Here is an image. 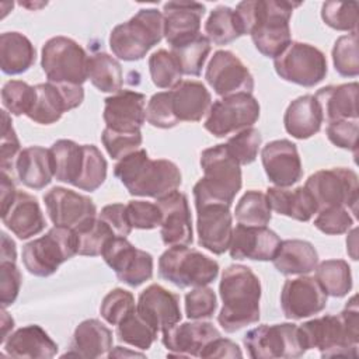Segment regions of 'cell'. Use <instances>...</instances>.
I'll list each match as a JSON object with an SVG mask.
<instances>
[{
    "label": "cell",
    "mask_w": 359,
    "mask_h": 359,
    "mask_svg": "<svg viewBox=\"0 0 359 359\" xmlns=\"http://www.w3.org/2000/svg\"><path fill=\"white\" fill-rule=\"evenodd\" d=\"M299 6L286 0H247L236 6L234 17L241 36L250 35L261 55L275 59L292 42L289 21Z\"/></svg>",
    "instance_id": "1"
},
{
    "label": "cell",
    "mask_w": 359,
    "mask_h": 359,
    "mask_svg": "<svg viewBox=\"0 0 359 359\" xmlns=\"http://www.w3.org/2000/svg\"><path fill=\"white\" fill-rule=\"evenodd\" d=\"M261 280L254 271L241 264L229 265L220 278L222 309L217 323L226 332H236L259 320Z\"/></svg>",
    "instance_id": "2"
},
{
    "label": "cell",
    "mask_w": 359,
    "mask_h": 359,
    "mask_svg": "<svg viewBox=\"0 0 359 359\" xmlns=\"http://www.w3.org/2000/svg\"><path fill=\"white\" fill-rule=\"evenodd\" d=\"M306 349H318L323 358L356 356L359 344V310L352 296L339 314H325L299 325Z\"/></svg>",
    "instance_id": "3"
},
{
    "label": "cell",
    "mask_w": 359,
    "mask_h": 359,
    "mask_svg": "<svg viewBox=\"0 0 359 359\" xmlns=\"http://www.w3.org/2000/svg\"><path fill=\"white\" fill-rule=\"evenodd\" d=\"M114 175L133 196L158 199L180 188L182 175L178 165L167 158L151 160L144 149L122 157Z\"/></svg>",
    "instance_id": "4"
},
{
    "label": "cell",
    "mask_w": 359,
    "mask_h": 359,
    "mask_svg": "<svg viewBox=\"0 0 359 359\" xmlns=\"http://www.w3.org/2000/svg\"><path fill=\"white\" fill-rule=\"evenodd\" d=\"M203 177L194 185L195 203H233L243 187L241 165L231 157L224 143L205 149L199 160Z\"/></svg>",
    "instance_id": "5"
},
{
    "label": "cell",
    "mask_w": 359,
    "mask_h": 359,
    "mask_svg": "<svg viewBox=\"0 0 359 359\" xmlns=\"http://www.w3.org/2000/svg\"><path fill=\"white\" fill-rule=\"evenodd\" d=\"M164 38L163 13L154 7L140 8L126 22L118 24L109 34V48L121 60L135 62Z\"/></svg>",
    "instance_id": "6"
},
{
    "label": "cell",
    "mask_w": 359,
    "mask_h": 359,
    "mask_svg": "<svg viewBox=\"0 0 359 359\" xmlns=\"http://www.w3.org/2000/svg\"><path fill=\"white\" fill-rule=\"evenodd\" d=\"M219 269L217 261L188 245L168 247L158 258L160 278L180 289L206 286L217 278Z\"/></svg>",
    "instance_id": "7"
},
{
    "label": "cell",
    "mask_w": 359,
    "mask_h": 359,
    "mask_svg": "<svg viewBox=\"0 0 359 359\" xmlns=\"http://www.w3.org/2000/svg\"><path fill=\"white\" fill-rule=\"evenodd\" d=\"M79 237L73 229L53 226L38 238L22 247V264L25 269L38 278L53 275L67 259L77 255Z\"/></svg>",
    "instance_id": "8"
},
{
    "label": "cell",
    "mask_w": 359,
    "mask_h": 359,
    "mask_svg": "<svg viewBox=\"0 0 359 359\" xmlns=\"http://www.w3.org/2000/svg\"><path fill=\"white\" fill-rule=\"evenodd\" d=\"M41 67L50 83L83 86L88 80V56L72 38L57 35L48 39L41 50Z\"/></svg>",
    "instance_id": "9"
},
{
    "label": "cell",
    "mask_w": 359,
    "mask_h": 359,
    "mask_svg": "<svg viewBox=\"0 0 359 359\" xmlns=\"http://www.w3.org/2000/svg\"><path fill=\"white\" fill-rule=\"evenodd\" d=\"M244 346L252 359H294L307 349L297 324H261L244 335Z\"/></svg>",
    "instance_id": "10"
},
{
    "label": "cell",
    "mask_w": 359,
    "mask_h": 359,
    "mask_svg": "<svg viewBox=\"0 0 359 359\" xmlns=\"http://www.w3.org/2000/svg\"><path fill=\"white\" fill-rule=\"evenodd\" d=\"M273 67L282 80L309 88L321 83L328 72L325 55L314 45L297 41L273 59Z\"/></svg>",
    "instance_id": "11"
},
{
    "label": "cell",
    "mask_w": 359,
    "mask_h": 359,
    "mask_svg": "<svg viewBox=\"0 0 359 359\" xmlns=\"http://www.w3.org/2000/svg\"><path fill=\"white\" fill-rule=\"evenodd\" d=\"M314 198L318 210L331 206H344L356 212L359 198L358 174L345 167H334L313 172L304 182Z\"/></svg>",
    "instance_id": "12"
},
{
    "label": "cell",
    "mask_w": 359,
    "mask_h": 359,
    "mask_svg": "<svg viewBox=\"0 0 359 359\" xmlns=\"http://www.w3.org/2000/svg\"><path fill=\"white\" fill-rule=\"evenodd\" d=\"M259 102L252 94L241 93L212 102L203 128L215 137H224L251 128L259 118Z\"/></svg>",
    "instance_id": "13"
},
{
    "label": "cell",
    "mask_w": 359,
    "mask_h": 359,
    "mask_svg": "<svg viewBox=\"0 0 359 359\" xmlns=\"http://www.w3.org/2000/svg\"><path fill=\"white\" fill-rule=\"evenodd\" d=\"M101 255L116 278L130 287H137L153 276V255L135 247L126 237H112Z\"/></svg>",
    "instance_id": "14"
},
{
    "label": "cell",
    "mask_w": 359,
    "mask_h": 359,
    "mask_svg": "<svg viewBox=\"0 0 359 359\" xmlns=\"http://www.w3.org/2000/svg\"><path fill=\"white\" fill-rule=\"evenodd\" d=\"M205 80L219 97H229L234 94H252L254 76L243 60L231 50H216L210 57Z\"/></svg>",
    "instance_id": "15"
},
{
    "label": "cell",
    "mask_w": 359,
    "mask_h": 359,
    "mask_svg": "<svg viewBox=\"0 0 359 359\" xmlns=\"http://www.w3.org/2000/svg\"><path fill=\"white\" fill-rule=\"evenodd\" d=\"M198 244L215 255L229 251L233 234L230 205L222 202L195 203Z\"/></svg>",
    "instance_id": "16"
},
{
    "label": "cell",
    "mask_w": 359,
    "mask_h": 359,
    "mask_svg": "<svg viewBox=\"0 0 359 359\" xmlns=\"http://www.w3.org/2000/svg\"><path fill=\"white\" fill-rule=\"evenodd\" d=\"M36 100L27 116L39 125L56 123L65 112L81 105L84 100L83 86L39 83L35 86Z\"/></svg>",
    "instance_id": "17"
},
{
    "label": "cell",
    "mask_w": 359,
    "mask_h": 359,
    "mask_svg": "<svg viewBox=\"0 0 359 359\" xmlns=\"http://www.w3.org/2000/svg\"><path fill=\"white\" fill-rule=\"evenodd\" d=\"M327 294L314 276L299 275L286 279L280 292V309L289 320H303L321 313Z\"/></svg>",
    "instance_id": "18"
},
{
    "label": "cell",
    "mask_w": 359,
    "mask_h": 359,
    "mask_svg": "<svg viewBox=\"0 0 359 359\" xmlns=\"http://www.w3.org/2000/svg\"><path fill=\"white\" fill-rule=\"evenodd\" d=\"M46 213L55 226L77 229L91 217H95L97 206L87 195L65 187H53L43 195Z\"/></svg>",
    "instance_id": "19"
},
{
    "label": "cell",
    "mask_w": 359,
    "mask_h": 359,
    "mask_svg": "<svg viewBox=\"0 0 359 359\" xmlns=\"http://www.w3.org/2000/svg\"><path fill=\"white\" fill-rule=\"evenodd\" d=\"M261 163L273 187L289 188L303 177V165L297 146L287 139L268 142L261 150Z\"/></svg>",
    "instance_id": "20"
},
{
    "label": "cell",
    "mask_w": 359,
    "mask_h": 359,
    "mask_svg": "<svg viewBox=\"0 0 359 359\" xmlns=\"http://www.w3.org/2000/svg\"><path fill=\"white\" fill-rule=\"evenodd\" d=\"M156 203L163 213L160 236L164 245H191L194 241V234L187 195L175 189L156 199Z\"/></svg>",
    "instance_id": "21"
},
{
    "label": "cell",
    "mask_w": 359,
    "mask_h": 359,
    "mask_svg": "<svg viewBox=\"0 0 359 359\" xmlns=\"http://www.w3.org/2000/svg\"><path fill=\"white\" fill-rule=\"evenodd\" d=\"M136 311L157 332H164L182 318L180 296L157 283L140 292L136 302Z\"/></svg>",
    "instance_id": "22"
},
{
    "label": "cell",
    "mask_w": 359,
    "mask_h": 359,
    "mask_svg": "<svg viewBox=\"0 0 359 359\" xmlns=\"http://www.w3.org/2000/svg\"><path fill=\"white\" fill-rule=\"evenodd\" d=\"M205 6L196 1H168L163 6L164 38L170 48L184 45L201 35Z\"/></svg>",
    "instance_id": "23"
},
{
    "label": "cell",
    "mask_w": 359,
    "mask_h": 359,
    "mask_svg": "<svg viewBox=\"0 0 359 359\" xmlns=\"http://www.w3.org/2000/svg\"><path fill=\"white\" fill-rule=\"evenodd\" d=\"M105 128L121 132L140 130L146 122V95L133 90H121L104 100Z\"/></svg>",
    "instance_id": "24"
},
{
    "label": "cell",
    "mask_w": 359,
    "mask_h": 359,
    "mask_svg": "<svg viewBox=\"0 0 359 359\" xmlns=\"http://www.w3.org/2000/svg\"><path fill=\"white\" fill-rule=\"evenodd\" d=\"M279 244V236L266 226L237 224L233 227L229 252L233 259L272 261Z\"/></svg>",
    "instance_id": "25"
},
{
    "label": "cell",
    "mask_w": 359,
    "mask_h": 359,
    "mask_svg": "<svg viewBox=\"0 0 359 359\" xmlns=\"http://www.w3.org/2000/svg\"><path fill=\"white\" fill-rule=\"evenodd\" d=\"M161 334V342L170 356L195 358H199L201 351L212 339L220 337V331L212 323L203 320L178 323Z\"/></svg>",
    "instance_id": "26"
},
{
    "label": "cell",
    "mask_w": 359,
    "mask_h": 359,
    "mask_svg": "<svg viewBox=\"0 0 359 359\" xmlns=\"http://www.w3.org/2000/svg\"><path fill=\"white\" fill-rule=\"evenodd\" d=\"M1 222L20 240L42 233L46 226L38 199L24 191H18L11 206L1 213Z\"/></svg>",
    "instance_id": "27"
},
{
    "label": "cell",
    "mask_w": 359,
    "mask_h": 359,
    "mask_svg": "<svg viewBox=\"0 0 359 359\" xmlns=\"http://www.w3.org/2000/svg\"><path fill=\"white\" fill-rule=\"evenodd\" d=\"M1 345L8 356L18 359H49L59 351L57 344L38 324L15 330Z\"/></svg>",
    "instance_id": "28"
},
{
    "label": "cell",
    "mask_w": 359,
    "mask_h": 359,
    "mask_svg": "<svg viewBox=\"0 0 359 359\" xmlns=\"http://www.w3.org/2000/svg\"><path fill=\"white\" fill-rule=\"evenodd\" d=\"M112 331L97 318L81 321L72 337L69 351L65 356L95 359L109 353L112 349Z\"/></svg>",
    "instance_id": "29"
},
{
    "label": "cell",
    "mask_w": 359,
    "mask_h": 359,
    "mask_svg": "<svg viewBox=\"0 0 359 359\" xmlns=\"http://www.w3.org/2000/svg\"><path fill=\"white\" fill-rule=\"evenodd\" d=\"M323 121V109L314 94H306L294 98L283 114L285 130L299 140L317 135L321 129Z\"/></svg>",
    "instance_id": "30"
},
{
    "label": "cell",
    "mask_w": 359,
    "mask_h": 359,
    "mask_svg": "<svg viewBox=\"0 0 359 359\" xmlns=\"http://www.w3.org/2000/svg\"><path fill=\"white\" fill-rule=\"evenodd\" d=\"M168 91L174 115L180 122L201 121L212 105V95L201 81L182 80Z\"/></svg>",
    "instance_id": "31"
},
{
    "label": "cell",
    "mask_w": 359,
    "mask_h": 359,
    "mask_svg": "<svg viewBox=\"0 0 359 359\" xmlns=\"http://www.w3.org/2000/svg\"><path fill=\"white\" fill-rule=\"evenodd\" d=\"M14 170L18 180L27 188L35 191L43 189L55 177L50 150L42 146L22 149L14 163Z\"/></svg>",
    "instance_id": "32"
},
{
    "label": "cell",
    "mask_w": 359,
    "mask_h": 359,
    "mask_svg": "<svg viewBox=\"0 0 359 359\" xmlns=\"http://www.w3.org/2000/svg\"><path fill=\"white\" fill-rule=\"evenodd\" d=\"M265 195L273 212L293 220L309 222L318 212L314 198L304 185L293 189L285 187H269Z\"/></svg>",
    "instance_id": "33"
},
{
    "label": "cell",
    "mask_w": 359,
    "mask_h": 359,
    "mask_svg": "<svg viewBox=\"0 0 359 359\" xmlns=\"http://www.w3.org/2000/svg\"><path fill=\"white\" fill-rule=\"evenodd\" d=\"M272 264L279 273L286 276L307 275L316 269L318 252L310 241L299 238L280 240Z\"/></svg>",
    "instance_id": "34"
},
{
    "label": "cell",
    "mask_w": 359,
    "mask_h": 359,
    "mask_svg": "<svg viewBox=\"0 0 359 359\" xmlns=\"http://www.w3.org/2000/svg\"><path fill=\"white\" fill-rule=\"evenodd\" d=\"M358 90L356 81L327 86L314 94L318 100L324 119L330 122L358 119Z\"/></svg>",
    "instance_id": "35"
},
{
    "label": "cell",
    "mask_w": 359,
    "mask_h": 359,
    "mask_svg": "<svg viewBox=\"0 0 359 359\" xmlns=\"http://www.w3.org/2000/svg\"><path fill=\"white\" fill-rule=\"evenodd\" d=\"M35 59V48L24 34L10 31L0 35V67L4 74L25 73L32 67Z\"/></svg>",
    "instance_id": "36"
},
{
    "label": "cell",
    "mask_w": 359,
    "mask_h": 359,
    "mask_svg": "<svg viewBox=\"0 0 359 359\" xmlns=\"http://www.w3.org/2000/svg\"><path fill=\"white\" fill-rule=\"evenodd\" d=\"M49 150L52 154L55 178L60 182L74 185L83 168V144L70 139H59Z\"/></svg>",
    "instance_id": "37"
},
{
    "label": "cell",
    "mask_w": 359,
    "mask_h": 359,
    "mask_svg": "<svg viewBox=\"0 0 359 359\" xmlns=\"http://www.w3.org/2000/svg\"><path fill=\"white\" fill-rule=\"evenodd\" d=\"M88 80L101 93H119L123 86L119 60L105 52L88 56Z\"/></svg>",
    "instance_id": "38"
},
{
    "label": "cell",
    "mask_w": 359,
    "mask_h": 359,
    "mask_svg": "<svg viewBox=\"0 0 359 359\" xmlns=\"http://www.w3.org/2000/svg\"><path fill=\"white\" fill-rule=\"evenodd\" d=\"M314 278L327 296L344 297L352 290L351 266L344 259H325L316 266Z\"/></svg>",
    "instance_id": "39"
},
{
    "label": "cell",
    "mask_w": 359,
    "mask_h": 359,
    "mask_svg": "<svg viewBox=\"0 0 359 359\" xmlns=\"http://www.w3.org/2000/svg\"><path fill=\"white\" fill-rule=\"evenodd\" d=\"M234 216L238 224L266 226L272 217V209L264 192L257 189L247 191L237 202Z\"/></svg>",
    "instance_id": "40"
},
{
    "label": "cell",
    "mask_w": 359,
    "mask_h": 359,
    "mask_svg": "<svg viewBox=\"0 0 359 359\" xmlns=\"http://www.w3.org/2000/svg\"><path fill=\"white\" fill-rule=\"evenodd\" d=\"M74 231L79 237L77 254L86 257L101 255L107 243L115 237L111 227L102 222L98 215L80 224L77 229H74Z\"/></svg>",
    "instance_id": "41"
},
{
    "label": "cell",
    "mask_w": 359,
    "mask_h": 359,
    "mask_svg": "<svg viewBox=\"0 0 359 359\" xmlns=\"http://www.w3.org/2000/svg\"><path fill=\"white\" fill-rule=\"evenodd\" d=\"M205 36L210 43L222 46L241 36L236 22L234 10L229 6H217L213 8L205 22Z\"/></svg>",
    "instance_id": "42"
},
{
    "label": "cell",
    "mask_w": 359,
    "mask_h": 359,
    "mask_svg": "<svg viewBox=\"0 0 359 359\" xmlns=\"http://www.w3.org/2000/svg\"><path fill=\"white\" fill-rule=\"evenodd\" d=\"M212 43L205 35H198L195 39L174 46L170 49L171 55L178 63V67L182 74L187 76H199L202 67L210 53Z\"/></svg>",
    "instance_id": "43"
},
{
    "label": "cell",
    "mask_w": 359,
    "mask_h": 359,
    "mask_svg": "<svg viewBox=\"0 0 359 359\" xmlns=\"http://www.w3.org/2000/svg\"><path fill=\"white\" fill-rule=\"evenodd\" d=\"M157 334L158 332L139 316L136 309L123 317L116 325L118 339L140 351L150 349L153 342L157 339Z\"/></svg>",
    "instance_id": "44"
},
{
    "label": "cell",
    "mask_w": 359,
    "mask_h": 359,
    "mask_svg": "<svg viewBox=\"0 0 359 359\" xmlns=\"http://www.w3.org/2000/svg\"><path fill=\"white\" fill-rule=\"evenodd\" d=\"M83 168L79 180L73 187L86 192H94L107 180L108 164L100 149L94 144H83Z\"/></svg>",
    "instance_id": "45"
},
{
    "label": "cell",
    "mask_w": 359,
    "mask_h": 359,
    "mask_svg": "<svg viewBox=\"0 0 359 359\" xmlns=\"http://www.w3.org/2000/svg\"><path fill=\"white\" fill-rule=\"evenodd\" d=\"M36 100L35 86L22 80H8L1 88L3 108L14 116L25 115L32 109Z\"/></svg>",
    "instance_id": "46"
},
{
    "label": "cell",
    "mask_w": 359,
    "mask_h": 359,
    "mask_svg": "<svg viewBox=\"0 0 359 359\" xmlns=\"http://www.w3.org/2000/svg\"><path fill=\"white\" fill-rule=\"evenodd\" d=\"M149 72L156 87L171 90L182 81V73L170 50L158 49L149 57Z\"/></svg>",
    "instance_id": "47"
},
{
    "label": "cell",
    "mask_w": 359,
    "mask_h": 359,
    "mask_svg": "<svg viewBox=\"0 0 359 359\" xmlns=\"http://www.w3.org/2000/svg\"><path fill=\"white\" fill-rule=\"evenodd\" d=\"M332 63L335 72L342 77H356L359 74L358 31L339 36L332 46Z\"/></svg>",
    "instance_id": "48"
},
{
    "label": "cell",
    "mask_w": 359,
    "mask_h": 359,
    "mask_svg": "<svg viewBox=\"0 0 359 359\" xmlns=\"http://www.w3.org/2000/svg\"><path fill=\"white\" fill-rule=\"evenodd\" d=\"M261 143V132L257 128L251 126L236 132L231 137H229L224 144L231 157L240 165H248L257 160Z\"/></svg>",
    "instance_id": "49"
},
{
    "label": "cell",
    "mask_w": 359,
    "mask_h": 359,
    "mask_svg": "<svg viewBox=\"0 0 359 359\" xmlns=\"http://www.w3.org/2000/svg\"><path fill=\"white\" fill-rule=\"evenodd\" d=\"M321 18L332 29L356 32L358 3L355 1H325L321 6Z\"/></svg>",
    "instance_id": "50"
},
{
    "label": "cell",
    "mask_w": 359,
    "mask_h": 359,
    "mask_svg": "<svg viewBox=\"0 0 359 359\" xmlns=\"http://www.w3.org/2000/svg\"><path fill=\"white\" fill-rule=\"evenodd\" d=\"M136 309L135 297L129 290L115 287L109 290L100 306L101 317L111 325H118L119 321Z\"/></svg>",
    "instance_id": "51"
},
{
    "label": "cell",
    "mask_w": 359,
    "mask_h": 359,
    "mask_svg": "<svg viewBox=\"0 0 359 359\" xmlns=\"http://www.w3.org/2000/svg\"><path fill=\"white\" fill-rule=\"evenodd\" d=\"M101 142L109 157H112L114 160H121L122 157L140 149L143 143V136L142 130L121 132L104 128L101 133Z\"/></svg>",
    "instance_id": "52"
},
{
    "label": "cell",
    "mask_w": 359,
    "mask_h": 359,
    "mask_svg": "<svg viewBox=\"0 0 359 359\" xmlns=\"http://www.w3.org/2000/svg\"><path fill=\"white\" fill-rule=\"evenodd\" d=\"M217 309V297L212 287H192L185 294V314L189 320L210 318Z\"/></svg>",
    "instance_id": "53"
},
{
    "label": "cell",
    "mask_w": 359,
    "mask_h": 359,
    "mask_svg": "<svg viewBox=\"0 0 359 359\" xmlns=\"http://www.w3.org/2000/svg\"><path fill=\"white\" fill-rule=\"evenodd\" d=\"M314 227L324 234L338 236L349 231L353 226L351 210L344 206L324 208L317 212L314 217Z\"/></svg>",
    "instance_id": "54"
},
{
    "label": "cell",
    "mask_w": 359,
    "mask_h": 359,
    "mask_svg": "<svg viewBox=\"0 0 359 359\" xmlns=\"http://www.w3.org/2000/svg\"><path fill=\"white\" fill-rule=\"evenodd\" d=\"M146 121L158 129H171L180 123L172 111L170 91H160L150 97L146 105Z\"/></svg>",
    "instance_id": "55"
},
{
    "label": "cell",
    "mask_w": 359,
    "mask_h": 359,
    "mask_svg": "<svg viewBox=\"0 0 359 359\" xmlns=\"http://www.w3.org/2000/svg\"><path fill=\"white\" fill-rule=\"evenodd\" d=\"M126 215L132 229L153 230L160 227L163 213L157 203L133 199L126 203Z\"/></svg>",
    "instance_id": "56"
},
{
    "label": "cell",
    "mask_w": 359,
    "mask_h": 359,
    "mask_svg": "<svg viewBox=\"0 0 359 359\" xmlns=\"http://www.w3.org/2000/svg\"><path fill=\"white\" fill-rule=\"evenodd\" d=\"M21 151L18 136L13 128L10 114L3 109L1 111V140H0V167L1 171H7L14 168V163Z\"/></svg>",
    "instance_id": "57"
},
{
    "label": "cell",
    "mask_w": 359,
    "mask_h": 359,
    "mask_svg": "<svg viewBox=\"0 0 359 359\" xmlns=\"http://www.w3.org/2000/svg\"><path fill=\"white\" fill-rule=\"evenodd\" d=\"M22 276L14 261H0V302L1 307L11 306L20 293Z\"/></svg>",
    "instance_id": "58"
},
{
    "label": "cell",
    "mask_w": 359,
    "mask_h": 359,
    "mask_svg": "<svg viewBox=\"0 0 359 359\" xmlns=\"http://www.w3.org/2000/svg\"><path fill=\"white\" fill-rule=\"evenodd\" d=\"M358 119H345L335 121L327 125L325 133L328 140L344 150H352L356 153V140H358Z\"/></svg>",
    "instance_id": "59"
},
{
    "label": "cell",
    "mask_w": 359,
    "mask_h": 359,
    "mask_svg": "<svg viewBox=\"0 0 359 359\" xmlns=\"http://www.w3.org/2000/svg\"><path fill=\"white\" fill-rule=\"evenodd\" d=\"M98 217L111 227L116 237H128L133 230L128 220L126 205L123 203L116 202L105 205L98 213Z\"/></svg>",
    "instance_id": "60"
},
{
    "label": "cell",
    "mask_w": 359,
    "mask_h": 359,
    "mask_svg": "<svg viewBox=\"0 0 359 359\" xmlns=\"http://www.w3.org/2000/svg\"><path fill=\"white\" fill-rule=\"evenodd\" d=\"M199 358H243V352L236 342L220 335L201 351Z\"/></svg>",
    "instance_id": "61"
},
{
    "label": "cell",
    "mask_w": 359,
    "mask_h": 359,
    "mask_svg": "<svg viewBox=\"0 0 359 359\" xmlns=\"http://www.w3.org/2000/svg\"><path fill=\"white\" fill-rule=\"evenodd\" d=\"M17 188L11 180V175L7 171H1V213L7 212L11 203L15 199Z\"/></svg>",
    "instance_id": "62"
},
{
    "label": "cell",
    "mask_w": 359,
    "mask_h": 359,
    "mask_svg": "<svg viewBox=\"0 0 359 359\" xmlns=\"http://www.w3.org/2000/svg\"><path fill=\"white\" fill-rule=\"evenodd\" d=\"M0 261H17V248L13 238L7 236L6 231H1V252Z\"/></svg>",
    "instance_id": "63"
},
{
    "label": "cell",
    "mask_w": 359,
    "mask_h": 359,
    "mask_svg": "<svg viewBox=\"0 0 359 359\" xmlns=\"http://www.w3.org/2000/svg\"><path fill=\"white\" fill-rule=\"evenodd\" d=\"M13 328H14L13 317L7 313L6 307H1V338H0V344H3L6 341V338L11 334Z\"/></svg>",
    "instance_id": "64"
}]
</instances>
